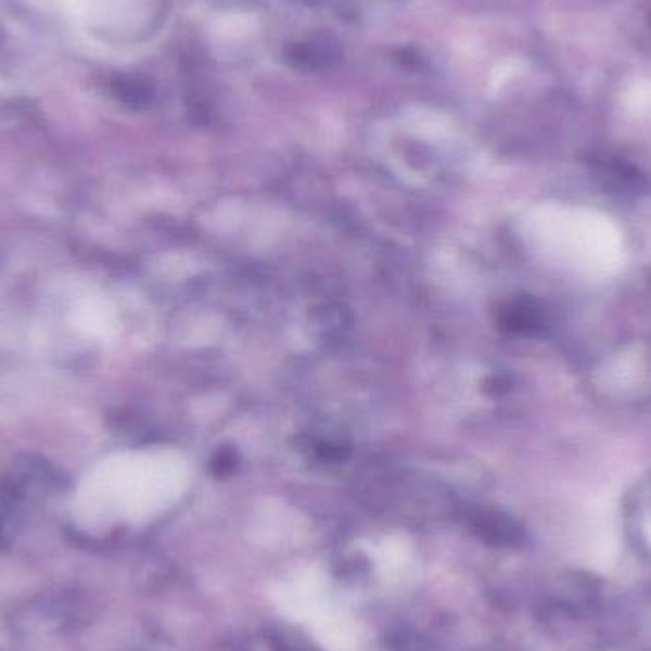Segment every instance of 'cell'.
Returning a JSON list of instances; mask_svg holds the SVG:
<instances>
[{"mask_svg":"<svg viewBox=\"0 0 651 651\" xmlns=\"http://www.w3.org/2000/svg\"><path fill=\"white\" fill-rule=\"evenodd\" d=\"M337 60H340V54L326 40H322V42L310 40L305 44H295L294 50L290 52V62L297 65V67L309 71L328 69Z\"/></svg>","mask_w":651,"mask_h":651,"instance_id":"cell-1","label":"cell"},{"mask_svg":"<svg viewBox=\"0 0 651 651\" xmlns=\"http://www.w3.org/2000/svg\"><path fill=\"white\" fill-rule=\"evenodd\" d=\"M476 529L492 542H512L519 535V529L512 522L497 514H482L476 519Z\"/></svg>","mask_w":651,"mask_h":651,"instance_id":"cell-2","label":"cell"}]
</instances>
